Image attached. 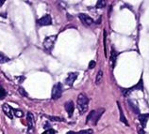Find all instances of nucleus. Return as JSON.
Instances as JSON below:
<instances>
[{
	"label": "nucleus",
	"instance_id": "f257e3e1",
	"mask_svg": "<svg viewBox=\"0 0 149 134\" xmlns=\"http://www.w3.org/2000/svg\"><path fill=\"white\" fill-rule=\"evenodd\" d=\"M77 109L79 111L80 115H83L88 110L89 106V98L86 97L84 94H79L77 97Z\"/></svg>",
	"mask_w": 149,
	"mask_h": 134
},
{
	"label": "nucleus",
	"instance_id": "f03ea898",
	"mask_svg": "<svg viewBox=\"0 0 149 134\" xmlns=\"http://www.w3.org/2000/svg\"><path fill=\"white\" fill-rule=\"evenodd\" d=\"M104 112H105V109H103V108L96 110V111H92L91 113H89L86 122H89L90 120H93V125H96L97 122H98V120L100 119V117H101L102 115H103Z\"/></svg>",
	"mask_w": 149,
	"mask_h": 134
},
{
	"label": "nucleus",
	"instance_id": "7ed1b4c3",
	"mask_svg": "<svg viewBox=\"0 0 149 134\" xmlns=\"http://www.w3.org/2000/svg\"><path fill=\"white\" fill-rule=\"evenodd\" d=\"M57 36L54 35V36H50V37H46L45 41H44V47L46 51H52L53 47L55 45V41H56Z\"/></svg>",
	"mask_w": 149,
	"mask_h": 134
},
{
	"label": "nucleus",
	"instance_id": "20e7f679",
	"mask_svg": "<svg viewBox=\"0 0 149 134\" xmlns=\"http://www.w3.org/2000/svg\"><path fill=\"white\" fill-rule=\"evenodd\" d=\"M62 94V85L61 82H58L54 85L52 89V98L53 100H58L61 97Z\"/></svg>",
	"mask_w": 149,
	"mask_h": 134
},
{
	"label": "nucleus",
	"instance_id": "39448f33",
	"mask_svg": "<svg viewBox=\"0 0 149 134\" xmlns=\"http://www.w3.org/2000/svg\"><path fill=\"white\" fill-rule=\"evenodd\" d=\"M78 17H79V19H80V21L82 22V23H83V25H86V26H91L93 23V18L90 17L89 15L85 14V13H80L79 15H78Z\"/></svg>",
	"mask_w": 149,
	"mask_h": 134
},
{
	"label": "nucleus",
	"instance_id": "423d86ee",
	"mask_svg": "<svg viewBox=\"0 0 149 134\" xmlns=\"http://www.w3.org/2000/svg\"><path fill=\"white\" fill-rule=\"evenodd\" d=\"M37 23L39 25L41 26H45V25H52V19H51V16L48 14L45 15V16H42V18H40L37 21Z\"/></svg>",
	"mask_w": 149,
	"mask_h": 134
},
{
	"label": "nucleus",
	"instance_id": "0eeeda50",
	"mask_svg": "<svg viewBox=\"0 0 149 134\" xmlns=\"http://www.w3.org/2000/svg\"><path fill=\"white\" fill-rule=\"evenodd\" d=\"M77 76H78L77 72H70V73H68L67 77H66V79H65V84L67 85H69L70 87H72L74 81L77 80Z\"/></svg>",
	"mask_w": 149,
	"mask_h": 134
},
{
	"label": "nucleus",
	"instance_id": "6e6552de",
	"mask_svg": "<svg viewBox=\"0 0 149 134\" xmlns=\"http://www.w3.org/2000/svg\"><path fill=\"white\" fill-rule=\"evenodd\" d=\"M137 89H140V90H143V79L141 78V80H140V82L137 85H135V86H133L132 88H130V89H123L122 90V92L124 93V95L125 96H127L128 95V93L129 92H132L133 90H137Z\"/></svg>",
	"mask_w": 149,
	"mask_h": 134
},
{
	"label": "nucleus",
	"instance_id": "1a4fd4ad",
	"mask_svg": "<svg viewBox=\"0 0 149 134\" xmlns=\"http://www.w3.org/2000/svg\"><path fill=\"white\" fill-rule=\"evenodd\" d=\"M64 107H65L66 112H67V113H68V115H69V116H72L73 113H74V102H73L72 100L67 101V102H66V103H65Z\"/></svg>",
	"mask_w": 149,
	"mask_h": 134
},
{
	"label": "nucleus",
	"instance_id": "9d476101",
	"mask_svg": "<svg viewBox=\"0 0 149 134\" xmlns=\"http://www.w3.org/2000/svg\"><path fill=\"white\" fill-rule=\"evenodd\" d=\"M2 109H3L4 113H5V115H6L8 117H10V119H11V118H13V110L11 109V107H10V106L9 104H3Z\"/></svg>",
	"mask_w": 149,
	"mask_h": 134
},
{
	"label": "nucleus",
	"instance_id": "9b49d317",
	"mask_svg": "<svg viewBox=\"0 0 149 134\" xmlns=\"http://www.w3.org/2000/svg\"><path fill=\"white\" fill-rule=\"evenodd\" d=\"M148 119H149L148 113H146V115H139V121L141 122V125L143 126V128H144L146 126Z\"/></svg>",
	"mask_w": 149,
	"mask_h": 134
},
{
	"label": "nucleus",
	"instance_id": "f8f14e48",
	"mask_svg": "<svg viewBox=\"0 0 149 134\" xmlns=\"http://www.w3.org/2000/svg\"><path fill=\"white\" fill-rule=\"evenodd\" d=\"M27 122H29V131H32L33 127H34V119H33V115L31 113H27Z\"/></svg>",
	"mask_w": 149,
	"mask_h": 134
},
{
	"label": "nucleus",
	"instance_id": "ddd939ff",
	"mask_svg": "<svg viewBox=\"0 0 149 134\" xmlns=\"http://www.w3.org/2000/svg\"><path fill=\"white\" fill-rule=\"evenodd\" d=\"M128 105H129V107L132 109V111L134 112L135 113H140V109L138 107V105L135 103V101L128 100Z\"/></svg>",
	"mask_w": 149,
	"mask_h": 134
},
{
	"label": "nucleus",
	"instance_id": "4468645a",
	"mask_svg": "<svg viewBox=\"0 0 149 134\" xmlns=\"http://www.w3.org/2000/svg\"><path fill=\"white\" fill-rule=\"evenodd\" d=\"M117 56H118V53H117L114 49H112L111 50V64H112V68H114V66H115Z\"/></svg>",
	"mask_w": 149,
	"mask_h": 134
},
{
	"label": "nucleus",
	"instance_id": "2eb2a0df",
	"mask_svg": "<svg viewBox=\"0 0 149 134\" xmlns=\"http://www.w3.org/2000/svg\"><path fill=\"white\" fill-rule=\"evenodd\" d=\"M117 105H118V108H119V111H120V119H121V121H122L123 123H125L127 126H128V123H127V119H125V117L124 115L123 111H122V109H121V105H120L119 102H117Z\"/></svg>",
	"mask_w": 149,
	"mask_h": 134
},
{
	"label": "nucleus",
	"instance_id": "dca6fc26",
	"mask_svg": "<svg viewBox=\"0 0 149 134\" xmlns=\"http://www.w3.org/2000/svg\"><path fill=\"white\" fill-rule=\"evenodd\" d=\"M102 80H103V71H102V70H99L96 75V78H95V84L97 85H99L101 84Z\"/></svg>",
	"mask_w": 149,
	"mask_h": 134
},
{
	"label": "nucleus",
	"instance_id": "f3484780",
	"mask_svg": "<svg viewBox=\"0 0 149 134\" xmlns=\"http://www.w3.org/2000/svg\"><path fill=\"white\" fill-rule=\"evenodd\" d=\"M8 61H10V58L6 56L3 53L0 52V64H3V63H6Z\"/></svg>",
	"mask_w": 149,
	"mask_h": 134
},
{
	"label": "nucleus",
	"instance_id": "a211bd4d",
	"mask_svg": "<svg viewBox=\"0 0 149 134\" xmlns=\"http://www.w3.org/2000/svg\"><path fill=\"white\" fill-rule=\"evenodd\" d=\"M6 97H7V91L2 86H0V100H3V98Z\"/></svg>",
	"mask_w": 149,
	"mask_h": 134
},
{
	"label": "nucleus",
	"instance_id": "6ab92c4d",
	"mask_svg": "<svg viewBox=\"0 0 149 134\" xmlns=\"http://www.w3.org/2000/svg\"><path fill=\"white\" fill-rule=\"evenodd\" d=\"M47 118L49 120H51V121H56V122H58V121H64V119L62 117H58V116H47Z\"/></svg>",
	"mask_w": 149,
	"mask_h": 134
},
{
	"label": "nucleus",
	"instance_id": "aec40b11",
	"mask_svg": "<svg viewBox=\"0 0 149 134\" xmlns=\"http://www.w3.org/2000/svg\"><path fill=\"white\" fill-rule=\"evenodd\" d=\"M106 5V1H103V0H99L96 3V8L97 9H101V8H104Z\"/></svg>",
	"mask_w": 149,
	"mask_h": 134
},
{
	"label": "nucleus",
	"instance_id": "412c9836",
	"mask_svg": "<svg viewBox=\"0 0 149 134\" xmlns=\"http://www.w3.org/2000/svg\"><path fill=\"white\" fill-rule=\"evenodd\" d=\"M93 129H85V131H80L78 134H93Z\"/></svg>",
	"mask_w": 149,
	"mask_h": 134
},
{
	"label": "nucleus",
	"instance_id": "4be33fe9",
	"mask_svg": "<svg viewBox=\"0 0 149 134\" xmlns=\"http://www.w3.org/2000/svg\"><path fill=\"white\" fill-rule=\"evenodd\" d=\"M13 113H14L15 116H16V117H22V116H23V112L18 111V110H14V111H13Z\"/></svg>",
	"mask_w": 149,
	"mask_h": 134
},
{
	"label": "nucleus",
	"instance_id": "5701e85b",
	"mask_svg": "<svg viewBox=\"0 0 149 134\" xmlns=\"http://www.w3.org/2000/svg\"><path fill=\"white\" fill-rule=\"evenodd\" d=\"M18 91H19V93L21 94V95H23V96H24V97H26V96H27L26 92L25 91V89L23 88V87H20V88H19V89H18Z\"/></svg>",
	"mask_w": 149,
	"mask_h": 134
},
{
	"label": "nucleus",
	"instance_id": "b1692460",
	"mask_svg": "<svg viewBox=\"0 0 149 134\" xmlns=\"http://www.w3.org/2000/svg\"><path fill=\"white\" fill-rule=\"evenodd\" d=\"M56 133V131H54V129H46V131L42 133V134H55Z\"/></svg>",
	"mask_w": 149,
	"mask_h": 134
},
{
	"label": "nucleus",
	"instance_id": "393cba45",
	"mask_svg": "<svg viewBox=\"0 0 149 134\" xmlns=\"http://www.w3.org/2000/svg\"><path fill=\"white\" fill-rule=\"evenodd\" d=\"M95 67V61H91L90 62V64H89V69H93Z\"/></svg>",
	"mask_w": 149,
	"mask_h": 134
},
{
	"label": "nucleus",
	"instance_id": "a878e982",
	"mask_svg": "<svg viewBox=\"0 0 149 134\" xmlns=\"http://www.w3.org/2000/svg\"><path fill=\"white\" fill-rule=\"evenodd\" d=\"M138 133H139V134H144L143 129H141V128H138Z\"/></svg>",
	"mask_w": 149,
	"mask_h": 134
},
{
	"label": "nucleus",
	"instance_id": "bb28decb",
	"mask_svg": "<svg viewBox=\"0 0 149 134\" xmlns=\"http://www.w3.org/2000/svg\"><path fill=\"white\" fill-rule=\"evenodd\" d=\"M3 4H4V1H3V0H0V8L2 7V5H3Z\"/></svg>",
	"mask_w": 149,
	"mask_h": 134
},
{
	"label": "nucleus",
	"instance_id": "cd10ccee",
	"mask_svg": "<svg viewBox=\"0 0 149 134\" xmlns=\"http://www.w3.org/2000/svg\"><path fill=\"white\" fill-rule=\"evenodd\" d=\"M76 133H77V132H73V131H70V132H69L68 134H76Z\"/></svg>",
	"mask_w": 149,
	"mask_h": 134
}]
</instances>
